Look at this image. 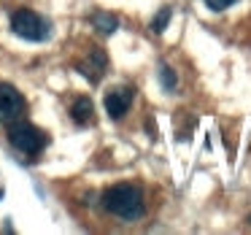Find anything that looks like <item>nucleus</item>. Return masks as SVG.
I'll use <instances>...</instances> for the list:
<instances>
[{"mask_svg":"<svg viewBox=\"0 0 251 235\" xmlns=\"http://www.w3.org/2000/svg\"><path fill=\"white\" fill-rule=\"evenodd\" d=\"M249 222H251V213H249Z\"/></svg>","mask_w":251,"mask_h":235,"instance_id":"f8f14e48","label":"nucleus"},{"mask_svg":"<svg viewBox=\"0 0 251 235\" xmlns=\"http://www.w3.org/2000/svg\"><path fill=\"white\" fill-rule=\"evenodd\" d=\"M170 6H165V8H159V14L151 19V33H162L165 27H168V22H170Z\"/></svg>","mask_w":251,"mask_h":235,"instance_id":"1a4fd4ad","label":"nucleus"},{"mask_svg":"<svg viewBox=\"0 0 251 235\" xmlns=\"http://www.w3.org/2000/svg\"><path fill=\"white\" fill-rule=\"evenodd\" d=\"M130 103H132V89L122 87V89H111L105 95V111H108L111 119H122V116L130 111Z\"/></svg>","mask_w":251,"mask_h":235,"instance_id":"39448f33","label":"nucleus"},{"mask_svg":"<svg viewBox=\"0 0 251 235\" xmlns=\"http://www.w3.org/2000/svg\"><path fill=\"white\" fill-rule=\"evenodd\" d=\"M8 141L14 143V149H19V152H25V154H38L41 149L49 143V135H46L44 130H38V127L17 119V122L8 125Z\"/></svg>","mask_w":251,"mask_h":235,"instance_id":"7ed1b4c3","label":"nucleus"},{"mask_svg":"<svg viewBox=\"0 0 251 235\" xmlns=\"http://www.w3.org/2000/svg\"><path fill=\"white\" fill-rule=\"evenodd\" d=\"M11 30H14V35H19L25 41H46L51 35V25L46 19H41L35 11H30V8L14 11Z\"/></svg>","mask_w":251,"mask_h":235,"instance_id":"f03ea898","label":"nucleus"},{"mask_svg":"<svg viewBox=\"0 0 251 235\" xmlns=\"http://www.w3.org/2000/svg\"><path fill=\"white\" fill-rule=\"evenodd\" d=\"M103 208L119 219H127V222L141 219L143 211H146V206H143V192L135 184H116L103 195Z\"/></svg>","mask_w":251,"mask_h":235,"instance_id":"f257e3e1","label":"nucleus"},{"mask_svg":"<svg viewBox=\"0 0 251 235\" xmlns=\"http://www.w3.org/2000/svg\"><path fill=\"white\" fill-rule=\"evenodd\" d=\"M235 0H205V6L211 8V11H224L227 6H232Z\"/></svg>","mask_w":251,"mask_h":235,"instance_id":"9b49d317","label":"nucleus"},{"mask_svg":"<svg viewBox=\"0 0 251 235\" xmlns=\"http://www.w3.org/2000/svg\"><path fill=\"white\" fill-rule=\"evenodd\" d=\"M71 114H73V119H76L78 125H89V122H92V114H95L92 100H89V98H78L76 103H73Z\"/></svg>","mask_w":251,"mask_h":235,"instance_id":"0eeeda50","label":"nucleus"},{"mask_svg":"<svg viewBox=\"0 0 251 235\" xmlns=\"http://www.w3.org/2000/svg\"><path fill=\"white\" fill-rule=\"evenodd\" d=\"M78 71H81L89 81H98V78L103 76V71H105V54L100 49H92V54H89V65H78Z\"/></svg>","mask_w":251,"mask_h":235,"instance_id":"423d86ee","label":"nucleus"},{"mask_svg":"<svg viewBox=\"0 0 251 235\" xmlns=\"http://www.w3.org/2000/svg\"><path fill=\"white\" fill-rule=\"evenodd\" d=\"M92 25L100 30V33H105V35H111L116 27H119V19L114 17V14H105V11H95L92 14Z\"/></svg>","mask_w":251,"mask_h":235,"instance_id":"6e6552de","label":"nucleus"},{"mask_svg":"<svg viewBox=\"0 0 251 235\" xmlns=\"http://www.w3.org/2000/svg\"><path fill=\"white\" fill-rule=\"evenodd\" d=\"M159 81H162L165 89H176V73H173V68H168V65L159 68Z\"/></svg>","mask_w":251,"mask_h":235,"instance_id":"9d476101","label":"nucleus"},{"mask_svg":"<svg viewBox=\"0 0 251 235\" xmlns=\"http://www.w3.org/2000/svg\"><path fill=\"white\" fill-rule=\"evenodd\" d=\"M25 114V98L19 95L17 87L11 84H0V122H17Z\"/></svg>","mask_w":251,"mask_h":235,"instance_id":"20e7f679","label":"nucleus"}]
</instances>
